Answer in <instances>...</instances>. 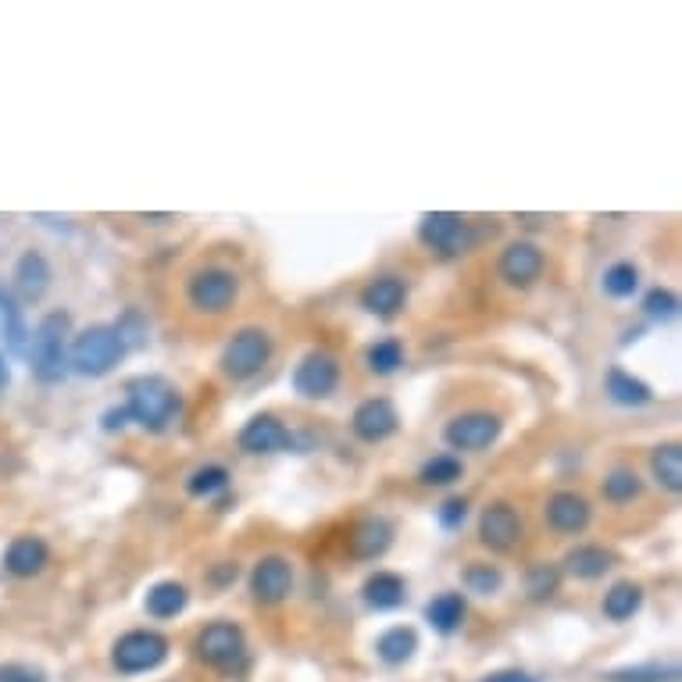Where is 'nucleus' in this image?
Segmentation results:
<instances>
[{
	"label": "nucleus",
	"mask_w": 682,
	"mask_h": 682,
	"mask_svg": "<svg viewBox=\"0 0 682 682\" xmlns=\"http://www.w3.org/2000/svg\"><path fill=\"white\" fill-rule=\"evenodd\" d=\"M129 422L143 426L147 433H164L179 415V390L161 375H140L126 386Z\"/></svg>",
	"instance_id": "nucleus-1"
},
{
	"label": "nucleus",
	"mask_w": 682,
	"mask_h": 682,
	"mask_svg": "<svg viewBox=\"0 0 682 682\" xmlns=\"http://www.w3.org/2000/svg\"><path fill=\"white\" fill-rule=\"evenodd\" d=\"M122 354H126V343L118 337L115 326H89L72 340L68 369L89 379H100L122 361Z\"/></svg>",
	"instance_id": "nucleus-2"
},
{
	"label": "nucleus",
	"mask_w": 682,
	"mask_h": 682,
	"mask_svg": "<svg viewBox=\"0 0 682 682\" xmlns=\"http://www.w3.org/2000/svg\"><path fill=\"white\" fill-rule=\"evenodd\" d=\"M68 315L51 311L43 315V322L36 326L33 347H29V361H33V375L40 383H62L68 375Z\"/></svg>",
	"instance_id": "nucleus-3"
},
{
	"label": "nucleus",
	"mask_w": 682,
	"mask_h": 682,
	"mask_svg": "<svg viewBox=\"0 0 682 682\" xmlns=\"http://www.w3.org/2000/svg\"><path fill=\"white\" fill-rule=\"evenodd\" d=\"M193 654L204 664H211L215 672H239L247 661V640L244 629L233 621H211L193 640Z\"/></svg>",
	"instance_id": "nucleus-4"
},
{
	"label": "nucleus",
	"mask_w": 682,
	"mask_h": 682,
	"mask_svg": "<svg viewBox=\"0 0 682 682\" xmlns=\"http://www.w3.org/2000/svg\"><path fill=\"white\" fill-rule=\"evenodd\" d=\"M239 297V279L233 268H222V265H207V268H196L190 283H187V300L193 311L201 315H225Z\"/></svg>",
	"instance_id": "nucleus-5"
},
{
	"label": "nucleus",
	"mask_w": 682,
	"mask_h": 682,
	"mask_svg": "<svg viewBox=\"0 0 682 682\" xmlns=\"http://www.w3.org/2000/svg\"><path fill=\"white\" fill-rule=\"evenodd\" d=\"M271 358V337L265 329H239L236 337L225 343V351L219 358L222 375H230L233 383H247L257 372L268 365Z\"/></svg>",
	"instance_id": "nucleus-6"
},
{
	"label": "nucleus",
	"mask_w": 682,
	"mask_h": 682,
	"mask_svg": "<svg viewBox=\"0 0 682 682\" xmlns=\"http://www.w3.org/2000/svg\"><path fill=\"white\" fill-rule=\"evenodd\" d=\"M164 658H169V640H164V636L154 632V629H132L111 650L115 669L126 672V675L154 672Z\"/></svg>",
	"instance_id": "nucleus-7"
},
{
	"label": "nucleus",
	"mask_w": 682,
	"mask_h": 682,
	"mask_svg": "<svg viewBox=\"0 0 682 682\" xmlns=\"http://www.w3.org/2000/svg\"><path fill=\"white\" fill-rule=\"evenodd\" d=\"M525 536L522 514L514 511L508 500H493L479 514V543L493 554H511Z\"/></svg>",
	"instance_id": "nucleus-8"
},
{
	"label": "nucleus",
	"mask_w": 682,
	"mask_h": 682,
	"mask_svg": "<svg viewBox=\"0 0 682 682\" xmlns=\"http://www.w3.org/2000/svg\"><path fill=\"white\" fill-rule=\"evenodd\" d=\"M418 236L429 251L444 254V257L468 251L472 247V239H476L472 225H468L461 215H450V211H429V215H422Z\"/></svg>",
	"instance_id": "nucleus-9"
},
{
	"label": "nucleus",
	"mask_w": 682,
	"mask_h": 682,
	"mask_svg": "<svg viewBox=\"0 0 682 682\" xmlns=\"http://www.w3.org/2000/svg\"><path fill=\"white\" fill-rule=\"evenodd\" d=\"M500 429L504 422L490 412H465V415H454L444 429V439L450 450H487L490 444H497Z\"/></svg>",
	"instance_id": "nucleus-10"
},
{
	"label": "nucleus",
	"mask_w": 682,
	"mask_h": 682,
	"mask_svg": "<svg viewBox=\"0 0 682 682\" xmlns=\"http://www.w3.org/2000/svg\"><path fill=\"white\" fill-rule=\"evenodd\" d=\"M294 594V565L279 554L262 557L251 568V597L257 604H283Z\"/></svg>",
	"instance_id": "nucleus-11"
},
{
	"label": "nucleus",
	"mask_w": 682,
	"mask_h": 682,
	"mask_svg": "<svg viewBox=\"0 0 682 682\" xmlns=\"http://www.w3.org/2000/svg\"><path fill=\"white\" fill-rule=\"evenodd\" d=\"M337 386H340V361L326 351H311L294 372V390L308 401L329 397Z\"/></svg>",
	"instance_id": "nucleus-12"
},
{
	"label": "nucleus",
	"mask_w": 682,
	"mask_h": 682,
	"mask_svg": "<svg viewBox=\"0 0 682 682\" xmlns=\"http://www.w3.org/2000/svg\"><path fill=\"white\" fill-rule=\"evenodd\" d=\"M497 271L508 286H514V290H529V286L543 276V251L536 244H529V239H514V244H508L504 254H500Z\"/></svg>",
	"instance_id": "nucleus-13"
},
{
	"label": "nucleus",
	"mask_w": 682,
	"mask_h": 682,
	"mask_svg": "<svg viewBox=\"0 0 682 682\" xmlns=\"http://www.w3.org/2000/svg\"><path fill=\"white\" fill-rule=\"evenodd\" d=\"M351 426H354V436L365 439V444H383V439L397 433L401 418H397V407H393L386 397H372L365 404H358Z\"/></svg>",
	"instance_id": "nucleus-14"
},
{
	"label": "nucleus",
	"mask_w": 682,
	"mask_h": 682,
	"mask_svg": "<svg viewBox=\"0 0 682 682\" xmlns=\"http://www.w3.org/2000/svg\"><path fill=\"white\" fill-rule=\"evenodd\" d=\"M594 519V508H589V500L575 490H557L551 500H547V525L561 536H575L583 533Z\"/></svg>",
	"instance_id": "nucleus-15"
},
{
	"label": "nucleus",
	"mask_w": 682,
	"mask_h": 682,
	"mask_svg": "<svg viewBox=\"0 0 682 682\" xmlns=\"http://www.w3.org/2000/svg\"><path fill=\"white\" fill-rule=\"evenodd\" d=\"M51 561V547L43 543L40 536L25 533V536H14L4 551V572L14 575V579H33Z\"/></svg>",
	"instance_id": "nucleus-16"
},
{
	"label": "nucleus",
	"mask_w": 682,
	"mask_h": 682,
	"mask_svg": "<svg viewBox=\"0 0 682 682\" xmlns=\"http://www.w3.org/2000/svg\"><path fill=\"white\" fill-rule=\"evenodd\" d=\"M290 444H294V436L276 415H254L247 426L239 429V450H247V454H276Z\"/></svg>",
	"instance_id": "nucleus-17"
},
{
	"label": "nucleus",
	"mask_w": 682,
	"mask_h": 682,
	"mask_svg": "<svg viewBox=\"0 0 682 682\" xmlns=\"http://www.w3.org/2000/svg\"><path fill=\"white\" fill-rule=\"evenodd\" d=\"M393 543V525L386 519H361L354 525V533L347 536V551L358 561H375L390 551Z\"/></svg>",
	"instance_id": "nucleus-18"
},
{
	"label": "nucleus",
	"mask_w": 682,
	"mask_h": 682,
	"mask_svg": "<svg viewBox=\"0 0 682 682\" xmlns=\"http://www.w3.org/2000/svg\"><path fill=\"white\" fill-rule=\"evenodd\" d=\"M407 300V286L397 276H379L361 290V308L375 318H393Z\"/></svg>",
	"instance_id": "nucleus-19"
},
{
	"label": "nucleus",
	"mask_w": 682,
	"mask_h": 682,
	"mask_svg": "<svg viewBox=\"0 0 682 682\" xmlns=\"http://www.w3.org/2000/svg\"><path fill=\"white\" fill-rule=\"evenodd\" d=\"M14 286L25 300H40L51 286V265L40 251H25L14 265Z\"/></svg>",
	"instance_id": "nucleus-20"
},
{
	"label": "nucleus",
	"mask_w": 682,
	"mask_h": 682,
	"mask_svg": "<svg viewBox=\"0 0 682 682\" xmlns=\"http://www.w3.org/2000/svg\"><path fill=\"white\" fill-rule=\"evenodd\" d=\"M361 597H365V604L375 611H393L404 604L407 586L397 572H375L365 579V586H361Z\"/></svg>",
	"instance_id": "nucleus-21"
},
{
	"label": "nucleus",
	"mask_w": 682,
	"mask_h": 682,
	"mask_svg": "<svg viewBox=\"0 0 682 682\" xmlns=\"http://www.w3.org/2000/svg\"><path fill=\"white\" fill-rule=\"evenodd\" d=\"M187 604H190L187 586L175 583V579H164V583H154L147 589L143 608H147L150 618H175V615L187 611Z\"/></svg>",
	"instance_id": "nucleus-22"
},
{
	"label": "nucleus",
	"mask_w": 682,
	"mask_h": 682,
	"mask_svg": "<svg viewBox=\"0 0 682 682\" xmlns=\"http://www.w3.org/2000/svg\"><path fill=\"white\" fill-rule=\"evenodd\" d=\"M615 554L597 547V543H586V547H575L565 554V572L575 579H600L604 572H611Z\"/></svg>",
	"instance_id": "nucleus-23"
},
{
	"label": "nucleus",
	"mask_w": 682,
	"mask_h": 682,
	"mask_svg": "<svg viewBox=\"0 0 682 682\" xmlns=\"http://www.w3.org/2000/svg\"><path fill=\"white\" fill-rule=\"evenodd\" d=\"M604 390H608V397L621 407H643L654 401V393H650L643 379L629 375L626 369H611L608 379H604Z\"/></svg>",
	"instance_id": "nucleus-24"
},
{
	"label": "nucleus",
	"mask_w": 682,
	"mask_h": 682,
	"mask_svg": "<svg viewBox=\"0 0 682 682\" xmlns=\"http://www.w3.org/2000/svg\"><path fill=\"white\" fill-rule=\"evenodd\" d=\"M468 608H465V597L461 594H439L426 604V621L436 629V632H458L461 621H465Z\"/></svg>",
	"instance_id": "nucleus-25"
},
{
	"label": "nucleus",
	"mask_w": 682,
	"mask_h": 682,
	"mask_svg": "<svg viewBox=\"0 0 682 682\" xmlns=\"http://www.w3.org/2000/svg\"><path fill=\"white\" fill-rule=\"evenodd\" d=\"M0 322H4V340L11 347V354H29V329H25V315L19 308L11 290L0 286Z\"/></svg>",
	"instance_id": "nucleus-26"
},
{
	"label": "nucleus",
	"mask_w": 682,
	"mask_h": 682,
	"mask_svg": "<svg viewBox=\"0 0 682 682\" xmlns=\"http://www.w3.org/2000/svg\"><path fill=\"white\" fill-rule=\"evenodd\" d=\"M415 650H418V636H415V629H407V626H393L375 640V654L383 658L386 664H404L407 658L415 654Z\"/></svg>",
	"instance_id": "nucleus-27"
},
{
	"label": "nucleus",
	"mask_w": 682,
	"mask_h": 682,
	"mask_svg": "<svg viewBox=\"0 0 682 682\" xmlns=\"http://www.w3.org/2000/svg\"><path fill=\"white\" fill-rule=\"evenodd\" d=\"M650 472L661 482L664 490L679 493L682 490V447L679 444H664L650 454Z\"/></svg>",
	"instance_id": "nucleus-28"
},
{
	"label": "nucleus",
	"mask_w": 682,
	"mask_h": 682,
	"mask_svg": "<svg viewBox=\"0 0 682 682\" xmlns=\"http://www.w3.org/2000/svg\"><path fill=\"white\" fill-rule=\"evenodd\" d=\"M640 604H643V589L636 586V583H615L608 594H604V615H608L611 621H626L632 618L636 611H640Z\"/></svg>",
	"instance_id": "nucleus-29"
},
{
	"label": "nucleus",
	"mask_w": 682,
	"mask_h": 682,
	"mask_svg": "<svg viewBox=\"0 0 682 682\" xmlns=\"http://www.w3.org/2000/svg\"><path fill=\"white\" fill-rule=\"evenodd\" d=\"M465 476V465L454 458V454H436L426 465H422L418 479L426 482V487H450V482H458Z\"/></svg>",
	"instance_id": "nucleus-30"
},
{
	"label": "nucleus",
	"mask_w": 682,
	"mask_h": 682,
	"mask_svg": "<svg viewBox=\"0 0 682 682\" xmlns=\"http://www.w3.org/2000/svg\"><path fill=\"white\" fill-rule=\"evenodd\" d=\"M365 365H369V372H375V375H393V372L404 365V347H401V340L390 337V340L372 343L369 354H365Z\"/></svg>",
	"instance_id": "nucleus-31"
},
{
	"label": "nucleus",
	"mask_w": 682,
	"mask_h": 682,
	"mask_svg": "<svg viewBox=\"0 0 682 682\" xmlns=\"http://www.w3.org/2000/svg\"><path fill=\"white\" fill-rule=\"evenodd\" d=\"M643 493V479L632 472V468H615V472H608V479H604V497L611 500V504H629V500H636Z\"/></svg>",
	"instance_id": "nucleus-32"
},
{
	"label": "nucleus",
	"mask_w": 682,
	"mask_h": 682,
	"mask_svg": "<svg viewBox=\"0 0 682 682\" xmlns=\"http://www.w3.org/2000/svg\"><path fill=\"white\" fill-rule=\"evenodd\" d=\"M561 586V568L557 565H547V561H540L525 572V594L533 600H551Z\"/></svg>",
	"instance_id": "nucleus-33"
},
{
	"label": "nucleus",
	"mask_w": 682,
	"mask_h": 682,
	"mask_svg": "<svg viewBox=\"0 0 682 682\" xmlns=\"http://www.w3.org/2000/svg\"><path fill=\"white\" fill-rule=\"evenodd\" d=\"M230 487V472L222 465H204L187 479V493L190 497H215Z\"/></svg>",
	"instance_id": "nucleus-34"
},
{
	"label": "nucleus",
	"mask_w": 682,
	"mask_h": 682,
	"mask_svg": "<svg viewBox=\"0 0 682 682\" xmlns=\"http://www.w3.org/2000/svg\"><path fill=\"white\" fill-rule=\"evenodd\" d=\"M636 286H640V271H636V265H629V262H618L604 271V294L608 297H618V300L632 297Z\"/></svg>",
	"instance_id": "nucleus-35"
},
{
	"label": "nucleus",
	"mask_w": 682,
	"mask_h": 682,
	"mask_svg": "<svg viewBox=\"0 0 682 682\" xmlns=\"http://www.w3.org/2000/svg\"><path fill=\"white\" fill-rule=\"evenodd\" d=\"M611 682H675V664H636V669H618L608 675Z\"/></svg>",
	"instance_id": "nucleus-36"
},
{
	"label": "nucleus",
	"mask_w": 682,
	"mask_h": 682,
	"mask_svg": "<svg viewBox=\"0 0 682 682\" xmlns=\"http://www.w3.org/2000/svg\"><path fill=\"white\" fill-rule=\"evenodd\" d=\"M500 583H504V575H500L493 565H472L465 572V586L472 589V594H482V597L497 594Z\"/></svg>",
	"instance_id": "nucleus-37"
},
{
	"label": "nucleus",
	"mask_w": 682,
	"mask_h": 682,
	"mask_svg": "<svg viewBox=\"0 0 682 682\" xmlns=\"http://www.w3.org/2000/svg\"><path fill=\"white\" fill-rule=\"evenodd\" d=\"M643 311L650 315V318H658V322H669V318H675V311H679V297L672 294V290H650L647 297H643Z\"/></svg>",
	"instance_id": "nucleus-38"
},
{
	"label": "nucleus",
	"mask_w": 682,
	"mask_h": 682,
	"mask_svg": "<svg viewBox=\"0 0 682 682\" xmlns=\"http://www.w3.org/2000/svg\"><path fill=\"white\" fill-rule=\"evenodd\" d=\"M465 519H468V500H461V497H454L439 508V522H444V529H458V525H465Z\"/></svg>",
	"instance_id": "nucleus-39"
},
{
	"label": "nucleus",
	"mask_w": 682,
	"mask_h": 682,
	"mask_svg": "<svg viewBox=\"0 0 682 682\" xmlns=\"http://www.w3.org/2000/svg\"><path fill=\"white\" fill-rule=\"evenodd\" d=\"M0 682H47L43 672L29 669V664H0Z\"/></svg>",
	"instance_id": "nucleus-40"
},
{
	"label": "nucleus",
	"mask_w": 682,
	"mask_h": 682,
	"mask_svg": "<svg viewBox=\"0 0 682 682\" xmlns=\"http://www.w3.org/2000/svg\"><path fill=\"white\" fill-rule=\"evenodd\" d=\"M129 426V412H126V404L122 407H111V412H104V429L115 433V429H126Z\"/></svg>",
	"instance_id": "nucleus-41"
},
{
	"label": "nucleus",
	"mask_w": 682,
	"mask_h": 682,
	"mask_svg": "<svg viewBox=\"0 0 682 682\" xmlns=\"http://www.w3.org/2000/svg\"><path fill=\"white\" fill-rule=\"evenodd\" d=\"M487 682H540V679L525 675V672H497V675H490Z\"/></svg>",
	"instance_id": "nucleus-42"
},
{
	"label": "nucleus",
	"mask_w": 682,
	"mask_h": 682,
	"mask_svg": "<svg viewBox=\"0 0 682 682\" xmlns=\"http://www.w3.org/2000/svg\"><path fill=\"white\" fill-rule=\"evenodd\" d=\"M8 383H11V372L4 365V358H0V390H8Z\"/></svg>",
	"instance_id": "nucleus-43"
}]
</instances>
